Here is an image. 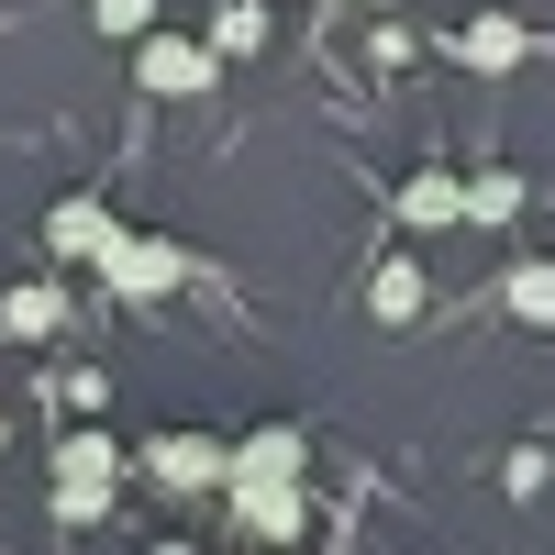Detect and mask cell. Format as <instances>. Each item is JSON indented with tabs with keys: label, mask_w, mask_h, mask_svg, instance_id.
<instances>
[{
	"label": "cell",
	"mask_w": 555,
	"mask_h": 555,
	"mask_svg": "<svg viewBox=\"0 0 555 555\" xmlns=\"http://www.w3.org/2000/svg\"><path fill=\"white\" fill-rule=\"evenodd\" d=\"M211 78H222L211 34H167V23H145V34H133V89H145V101H201Z\"/></svg>",
	"instance_id": "obj_1"
},
{
	"label": "cell",
	"mask_w": 555,
	"mask_h": 555,
	"mask_svg": "<svg viewBox=\"0 0 555 555\" xmlns=\"http://www.w3.org/2000/svg\"><path fill=\"white\" fill-rule=\"evenodd\" d=\"M222 500H234V533H256V544H300V533H311V489H300V478L234 467V478H222Z\"/></svg>",
	"instance_id": "obj_2"
},
{
	"label": "cell",
	"mask_w": 555,
	"mask_h": 555,
	"mask_svg": "<svg viewBox=\"0 0 555 555\" xmlns=\"http://www.w3.org/2000/svg\"><path fill=\"white\" fill-rule=\"evenodd\" d=\"M89 278H112L122 300H167L178 278H190V245H167V234H156V245H145V234H112V256L89 267Z\"/></svg>",
	"instance_id": "obj_3"
},
{
	"label": "cell",
	"mask_w": 555,
	"mask_h": 555,
	"mask_svg": "<svg viewBox=\"0 0 555 555\" xmlns=\"http://www.w3.org/2000/svg\"><path fill=\"white\" fill-rule=\"evenodd\" d=\"M112 234H122V222H112V201H101V190H67L56 211H44V256H56V267H101V256H112Z\"/></svg>",
	"instance_id": "obj_4"
},
{
	"label": "cell",
	"mask_w": 555,
	"mask_h": 555,
	"mask_svg": "<svg viewBox=\"0 0 555 555\" xmlns=\"http://www.w3.org/2000/svg\"><path fill=\"white\" fill-rule=\"evenodd\" d=\"M145 467H156V489H222L234 444H211V434H156V444H145Z\"/></svg>",
	"instance_id": "obj_5"
},
{
	"label": "cell",
	"mask_w": 555,
	"mask_h": 555,
	"mask_svg": "<svg viewBox=\"0 0 555 555\" xmlns=\"http://www.w3.org/2000/svg\"><path fill=\"white\" fill-rule=\"evenodd\" d=\"M400 222H411V234H444V222H467V178H444V167L400 178Z\"/></svg>",
	"instance_id": "obj_6"
},
{
	"label": "cell",
	"mask_w": 555,
	"mask_h": 555,
	"mask_svg": "<svg viewBox=\"0 0 555 555\" xmlns=\"http://www.w3.org/2000/svg\"><path fill=\"white\" fill-rule=\"evenodd\" d=\"M0 334H23V345H44V334H67V278H23V289L0 300Z\"/></svg>",
	"instance_id": "obj_7"
},
{
	"label": "cell",
	"mask_w": 555,
	"mask_h": 555,
	"mask_svg": "<svg viewBox=\"0 0 555 555\" xmlns=\"http://www.w3.org/2000/svg\"><path fill=\"white\" fill-rule=\"evenodd\" d=\"M455 56H467V67H522L533 34H522L512 12H478V23H455Z\"/></svg>",
	"instance_id": "obj_8"
},
{
	"label": "cell",
	"mask_w": 555,
	"mask_h": 555,
	"mask_svg": "<svg viewBox=\"0 0 555 555\" xmlns=\"http://www.w3.org/2000/svg\"><path fill=\"white\" fill-rule=\"evenodd\" d=\"M234 467H267V478H311V434H300V423H267V434H245V444H234ZM234 467H222V478H234Z\"/></svg>",
	"instance_id": "obj_9"
},
{
	"label": "cell",
	"mask_w": 555,
	"mask_h": 555,
	"mask_svg": "<svg viewBox=\"0 0 555 555\" xmlns=\"http://www.w3.org/2000/svg\"><path fill=\"white\" fill-rule=\"evenodd\" d=\"M366 311H378L389 334H411V322H423V267H411V256H389L378 278H366Z\"/></svg>",
	"instance_id": "obj_10"
},
{
	"label": "cell",
	"mask_w": 555,
	"mask_h": 555,
	"mask_svg": "<svg viewBox=\"0 0 555 555\" xmlns=\"http://www.w3.org/2000/svg\"><path fill=\"white\" fill-rule=\"evenodd\" d=\"M500 300H512V322H522V334H555V256L512 267V278H500Z\"/></svg>",
	"instance_id": "obj_11"
},
{
	"label": "cell",
	"mask_w": 555,
	"mask_h": 555,
	"mask_svg": "<svg viewBox=\"0 0 555 555\" xmlns=\"http://www.w3.org/2000/svg\"><path fill=\"white\" fill-rule=\"evenodd\" d=\"M112 489H122V478H78V467H56V522H67V533L112 522Z\"/></svg>",
	"instance_id": "obj_12"
},
{
	"label": "cell",
	"mask_w": 555,
	"mask_h": 555,
	"mask_svg": "<svg viewBox=\"0 0 555 555\" xmlns=\"http://www.w3.org/2000/svg\"><path fill=\"white\" fill-rule=\"evenodd\" d=\"M56 467H78V478H122V444H112L101 423H78V434L56 444Z\"/></svg>",
	"instance_id": "obj_13"
},
{
	"label": "cell",
	"mask_w": 555,
	"mask_h": 555,
	"mask_svg": "<svg viewBox=\"0 0 555 555\" xmlns=\"http://www.w3.org/2000/svg\"><path fill=\"white\" fill-rule=\"evenodd\" d=\"M211 56H267V12L256 0H234V12L211 23Z\"/></svg>",
	"instance_id": "obj_14"
},
{
	"label": "cell",
	"mask_w": 555,
	"mask_h": 555,
	"mask_svg": "<svg viewBox=\"0 0 555 555\" xmlns=\"http://www.w3.org/2000/svg\"><path fill=\"white\" fill-rule=\"evenodd\" d=\"M522 211V178H467V222H512Z\"/></svg>",
	"instance_id": "obj_15"
},
{
	"label": "cell",
	"mask_w": 555,
	"mask_h": 555,
	"mask_svg": "<svg viewBox=\"0 0 555 555\" xmlns=\"http://www.w3.org/2000/svg\"><path fill=\"white\" fill-rule=\"evenodd\" d=\"M89 23H101L112 44H133V34H145V23H156V0H89Z\"/></svg>",
	"instance_id": "obj_16"
},
{
	"label": "cell",
	"mask_w": 555,
	"mask_h": 555,
	"mask_svg": "<svg viewBox=\"0 0 555 555\" xmlns=\"http://www.w3.org/2000/svg\"><path fill=\"white\" fill-rule=\"evenodd\" d=\"M345 12H366V0H345Z\"/></svg>",
	"instance_id": "obj_17"
},
{
	"label": "cell",
	"mask_w": 555,
	"mask_h": 555,
	"mask_svg": "<svg viewBox=\"0 0 555 555\" xmlns=\"http://www.w3.org/2000/svg\"><path fill=\"white\" fill-rule=\"evenodd\" d=\"M0 434H12V423H0Z\"/></svg>",
	"instance_id": "obj_18"
}]
</instances>
